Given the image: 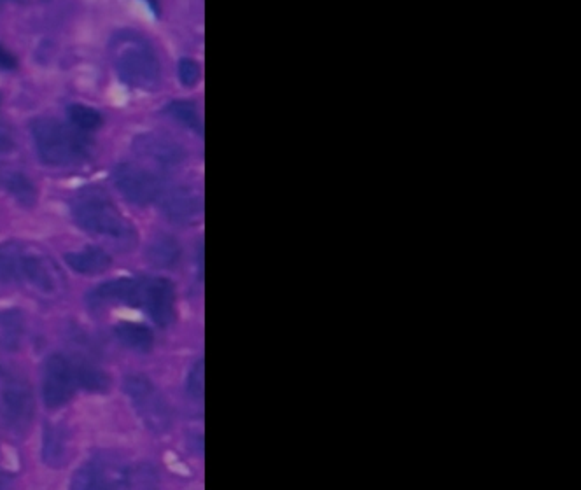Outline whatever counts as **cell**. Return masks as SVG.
I'll list each match as a JSON object with an SVG mask.
<instances>
[{"instance_id": "obj_2", "label": "cell", "mask_w": 581, "mask_h": 490, "mask_svg": "<svg viewBox=\"0 0 581 490\" xmlns=\"http://www.w3.org/2000/svg\"><path fill=\"white\" fill-rule=\"evenodd\" d=\"M111 56L119 79L135 90L158 88L161 65L153 46L137 32L121 30L111 41Z\"/></svg>"}, {"instance_id": "obj_8", "label": "cell", "mask_w": 581, "mask_h": 490, "mask_svg": "<svg viewBox=\"0 0 581 490\" xmlns=\"http://www.w3.org/2000/svg\"><path fill=\"white\" fill-rule=\"evenodd\" d=\"M112 179L119 193L125 196L128 202L137 203V205L160 202L161 196L167 189L160 175L149 168L133 165V163H121L114 168Z\"/></svg>"}, {"instance_id": "obj_6", "label": "cell", "mask_w": 581, "mask_h": 490, "mask_svg": "<svg viewBox=\"0 0 581 490\" xmlns=\"http://www.w3.org/2000/svg\"><path fill=\"white\" fill-rule=\"evenodd\" d=\"M123 391L149 431L154 434L167 433L172 426V412L167 399L163 398V394L149 378L144 375L126 377Z\"/></svg>"}, {"instance_id": "obj_16", "label": "cell", "mask_w": 581, "mask_h": 490, "mask_svg": "<svg viewBox=\"0 0 581 490\" xmlns=\"http://www.w3.org/2000/svg\"><path fill=\"white\" fill-rule=\"evenodd\" d=\"M27 331L25 314L20 308H2L0 310V350L14 352L21 347Z\"/></svg>"}, {"instance_id": "obj_11", "label": "cell", "mask_w": 581, "mask_h": 490, "mask_svg": "<svg viewBox=\"0 0 581 490\" xmlns=\"http://www.w3.org/2000/svg\"><path fill=\"white\" fill-rule=\"evenodd\" d=\"M142 298H144V279L111 280L93 289L88 296L91 305L119 303L135 308H142Z\"/></svg>"}, {"instance_id": "obj_1", "label": "cell", "mask_w": 581, "mask_h": 490, "mask_svg": "<svg viewBox=\"0 0 581 490\" xmlns=\"http://www.w3.org/2000/svg\"><path fill=\"white\" fill-rule=\"evenodd\" d=\"M0 280L20 282L49 300L62 298L67 280L62 268L41 247L21 242L0 244Z\"/></svg>"}, {"instance_id": "obj_20", "label": "cell", "mask_w": 581, "mask_h": 490, "mask_svg": "<svg viewBox=\"0 0 581 490\" xmlns=\"http://www.w3.org/2000/svg\"><path fill=\"white\" fill-rule=\"evenodd\" d=\"M74 366V375H76V384L88 392H105L111 385V380L107 377V373L93 366V364L77 363Z\"/></svg>"}, {"instance_id": "obj_12", "label": "cell", "mask_w": 581, "mask_h": 490, "mask_svg": "<svg viewBox=\"0 0 581 490\" xmlns=\"http://www.w3.org/2000/svg\"><path fill=\"white\" fill-rule=\"evenodd\" d=\"M133 151L161 167H177L186 156L184 149L177 142L156 133H146L137 137L133 142Z\"/></svg>"}, {"instance_id": "obj_14", "label": "cell", "mask_w": 581, "mask_h": 490, "mask_svg": "<svg viewBox=\"0 0 581 490\" xmlns=\"http://www.w3.org/2000/svg\"><path fill=\"white\" fill-rule=\"evenodd\" d=\"M65 263L70 266V270H74L81 275H100L105 270H109L112 265V258L100 247H84L81 251L69 252L65 254Z\"/></svg>"}, {"instance_id": "obj_9", "label": "cell", "mask_w": 581, "mask_h": 490, "mask_svg": "<svg viewBox=\"0 0 581 490\" xmlns=\"http://www.w3.org/2000/svg\"><path fill=\"white\" fill-rule=\"evenodd\" d=\"M74 366L62 354H51L42 366V399L48 408L65 405L76 391Z\"/></svg>"}, {"instance_id": "obj_26", "label": "cell", "mask_w": 581, "mask_h": 490, "mask_svg": "<svg viewBox=\"0 0 581 490\" xmlns=\"http://www.w3.org/2000/svg\"><path fill=\"white\" fill-rule=\"evenodd\" d=\"M18 67V62L11 51H7L4 46H0V70H14Z\"/></svg>"}, {"instance_id": "obj_27", "label": "cell", "mask_w": 581, "mask_h": 490, "mask_svg": "<svg viewBox=\"0 0 581 490\" xmlns=\"http://www.w3.org/2000/svg\"><path fill=\"white\" fill-rule=\"evenodd\" d=\"M147 6L151 7L154 16H160V0H146Z\"/></svg>"}, {"instance_id": "obj_3", "label": "cell", "mask_w": 581, "mask_h": 490, "mask_svg": "<svg viewBox=\"0 0 581 490\" xmlns=\"http://www.w3.org/2000/svg\"><path fill=\"white\" fill-rule=\"evenodd\" d=\"M72 216L83 230L93 235L130 244L137 240L132 223L100 189L88 188L79 191L72 200Z\"/></svg>"}, {"instance_id": "obj_22", "label": "cell", "mask_w": 581, "mask_h": 490, "mask_svg": "<svg viewBox=\"0 0 581 490\" xmlns=\"http://www.w3.org/2000/svg\"><path fill=\"white\" fill-rule=\"evenodd\" d=\"M70 125L77 130H97L102 125V116L97 109L88 107V105L74 104L67 109Z\"/></svg>"}, {"instance_id": "obj_23", "label": "cell", "mask_w": 581, "mask_h": 490, "mask_svg": "<svg viewBox=\"0 0 581 490\" xmlns=\"http://www.w3.org/2000/svg\"><path fill=\"white\" fill-rule=\"evenodd\" d=\"M186 389L191 398L196 401L203 399V359L191 368L188 375V382H186Z\"/></svg>"}, {"instance_id": "obj_4", "label": "cell", "mask_w": 581, "mask_h": 490, "mask_svg": "<svg viewBox=\"0 0 581 490\" xmlns=\"http://www.w3.org/2000/svg\"><path fill=\"white\" fill-rule=\"evenodd\" d=\"M35 149L44 165L69 167L88 156V140L60 119L42 116L32 121Z\"/></svg>"}, {"instance_id": "obj_24", "label": "cell", "mask_w": 581, "mask_h": 490, "mask_svg": "<svg viewBox=\"0 0 581 490\" xmlns=\"http://www.w3.org/2000/svg\"><path fill=\"white\" fill-rule=\"evenodd\" d=\"M179 79L184 86H195L200 79V65L191 58H182L179 62Z\"/></svg>"}, {"instance_id": "obj_19", "label": "cell", "mask_w": 581, "mask_h": 490, "mask_svg": "<svg viewBox=\"0 0 581 490\" xmlns=\"http://www.w3.org/2000/svg\"><path fill=\"white\" fill-rule=\"evenodd\" d=\"M2 186L23 207H34L35 202H37V189H35L34 182L30 181L23 172H7L4 181H2Z\"/></svg>"}, {"instance_id": "obj_15", "label": "cell", "mask_w": 581, "mask_h": 490, "mask_svg": "<svg viewBox=\"0 0 581 490\" xmlns=\"http://www.w3.org/2000/svg\"><path fill=\"white\" fill-rule=\"evenodd\" d=\"M69 457V434L62 426L46 424L42 434V459L49 468H62Z\"/></svg>"}, {"instance_id": "obj_5", "label": "cell", "mask_w": 581, "mask_h": 490, "mask_svg": "<svg viewBox=\"0 0 581 490\" xmlns=\"http://www.w3.org/2000/svg\"><path fill=\"white\" fill-rule=\"evenodd\" d=\"M146 485L147 469L98 455L77 469L70 487L76 490L125 489Z\"/></svg>"}, {"instance_id": "obj_18", "label": "cell", "mask_w": 581, "mask_h": 490, "mask_svg": "<svg viewBox=\"0 0 581 490\" xmlns=\"http://www.w3.org/2000/svg\"><path fill=\"white\" fill-rule=\"evenodd\" d=\"M114 335L128 349L137 350V352H149V350L153 349V331H151V328L144 326V324L121 322L114 328Z\"/></svg>"}, {"instance_id": "obj_13", "label": "cell", "mask_w": 581, "mask_h": 490, "mask_svg": "<svg viewBox=\"0 0 581 490\" xmlns=\"http://www.w3.org/2000/svg\"><path fill=\"white\" fill-rule=\"evenodd\" d=\"M163 212L175 223H191L202 214L203 202L200 195L191 188L165 189L160 198Z\"/></svg>"}, {"instance_id": "obj_17", "label": "cell", "mask_w": 581, "mask_h": 490, "mask_svg": "<svg viewBox=\"0 0 581 490\" xmlns=\"http://www.w3.org/2000/svg\"><path fill=\"white\" fill-rule=\"evenodd\" d=\"M181 245L170 235L153 238L147 245L146 259L156 268H172L181 259Z\"/></svg>"}, {"instance_id": "obj_7", "label": "cell", "mask_w": 581, "mask_h": 490, "mask_svg": "<svg viewBox=\"0 0 581 490\" xmlns=\"http://www.w3.org/2000/svg\"><path fill=\"white\" fill-rule=\"evenodd\" d=\"M32 389L25 378L0 370V419L13 433H25L34 419Z\"/></svg>"}, {"instance_id": "obj_10", "label": "cell", "mask_w": 581, "mask_h": 490, "mask_svg": "<svg viewBox=\"0 0 581 490\" xmlns=\"http://www.w3.org/2000/svg\"><path fill=\"white\" fill-rule=\"evenodd\" d=\"M142 308L160 328H168L175 319L174 286L167 279H144Z\"/></svg>"}, {"instance_id": "obj_25", "label": "cell", "mask_w": 581, "mask_h": 490, "mask_svg": "<svg viewBox=\"0 0 581 490\" xmlns=\"http://www.w3.org/2000/svg\"><path fill=\"white\" fill-rule=\"evenodd\" d=\"M16 147H18V140H16L13 128L0 123V156L13 154L16 151Z\"/></svg>"}, {"instance_id": "obj_21", "label": "cell", "mask_w": 581, "mask_h": 490, "mask_svg": "<svg viewBox=\"0 0 581 490\" xmlns=\"http://www.w3.org/2000/svg\"><path fill=\"white\" fill-rule=\"evenodd\" d=\"M165 112H167L170 118L179 121L186 128H191V130H196V132H202L203 128L202 121H200V114H198V109H196V105L193 102H188V100H175V102H170L165 107Z\"/></svg>"}]
</instances>
